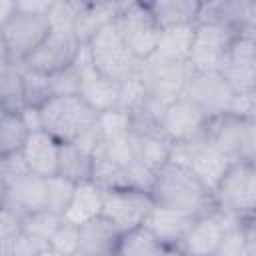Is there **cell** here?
<instances>
[{
    "instance_id": "ac0fdd59",
    "label": "cell",
    "mask_w": 256,
    "mask_h": 256,
    "mask_svg": "<svg viewBox=\"0 0 256 256\" xmlns=\"http://www.w3.org/2000/svg\"><path fill=\"white\" fill-rule=\"evenodd\" d=\"M196 216L178 212V210H170L164 206L154 204L144 220V228L162 244V246H172L178 248L186 230L190 228V224L194 222Z\"/></svg>"
},
{
    "instance_id": "ee69618b",
    "label": "cell",
    "mask_w": 256,
    "mask_h": 256,
    "mask_svg": "<svg viewBox=\"0 0 256 256\" xmlns=\"http://www.w3.org/2000/svg\"><path fill=\"white\" fill-rule=\"evenodd\" d=\"M4 114H6V112H4V110H2V108H0V120H2V118H4Z\"/></svg>"
},
{
    "instance_id": "d590c367",
    "label": "cell",
    "mask_w": 256,
    "mask_h": 256,
    "mask_svg": "<svg viewBox=\"0 0 256 256\" xmlns=\"http://www.w3.org/2000/svg\"><path fill=\"white\" fill-rule=\"evenodd\" d=\"M26 174H30V170L26 166L22 152H10V154L0 156V178L6 182V186L14 184L16 180L24 178Z\"/></svg>"
},
{
    "instance_id": "e575fe53",
    "label": "cell",
    "mask_w": 256,
    "mask_h": 256,
    "mask_svg": "<svg viewBox=\"0 0 256 256\" xmlns=\"http://www.w3.org/2000/svg\"><path fill=\"white\" fill-rule=\"evenodd\" d=\"M50 90H52V96H78L80 82H78L74 62L68 68L50 74Z\"/></svg>"
},
{
    "instance_id": "2e32d148",
    "label": "cell",
    "mask_w": 256,
    "mask_h": 256,
    "mask_svg": "<svg viewBox=\"0 0 256 256\" xmlns=\"http://www.w3.org/2000/svg\"><path fill=\"white\" fill-rule=\"evenodd\" d=\"M46 206H48L46 178L30 172L24 178H20L8 186L2 208H6L10 214H14L18 220H22L24 216H28L32 212L46 210Z\"/></svg>"
},
{
    "instance_id": "836d02e7",
    "label": "cell",
    "mask_w": 256,
    "mask_h": 256,
    "mask_svg": "<svg viewBox=\"0 0 256 256\" xmlns=\"http://www.w3.org/2000/svg\"><path fill=\"white\" fill-rule=\"evenodd\" d=\"M48 246L62 256H76V252H78V226L62 220L58 230L48 240Z\"/></svg>"
},
{
    "instance_id": "83f0119b",
    "label": "cell",
    "mask_w": 256,
    "mask_h": 256,
    "mask_svg": "<svg viewBox=\"0 0 256 256\" xmlns=\"http://www.w3.org/2000/svg\"><path fill=\"white\" fill-rule=\"evenodd\" d=\"M162 248L164 246L144 226H140L120 236L114 256H160Z\"/></svg>"
},
{
    "instance_id": "60d3db41",
    "label": "cell",
    "mask_w": 256,
    "mask_h": 256,
    "mask_svg": "<svg viewBox=\"0 0 256 256\" xmlns=\"http://www.w3.org/2000/svg\"><path fill=\"white\" fill-rule=\"evenodd\" d=\"M0 60H2V62H8V60H6V46H4V36H2V26H0Z\"/></svg>"
},
{
    "instance_id": "9c48e42d",
    "label": "cell",
    "mask_w": 256,
    "mask_h": 256,
    "mask_svg": "<svg viewBox=\"0 0 256 256\" xmlns=\"http://www.w3.org/2000/svg\"><path fill=\"white\" fill-rule=\"evenodd\" d=\"M240 30L224 22L194 24V38L188 54V66L192 72H218L222 60Z\"/></svg>"
},
{
    "instance_id": "4fadbf2b",
    "label": "cell",
    "mask_w": 256,
    "mask_h": 256,
    "mask_svg": "<svg viewBox=\"0 0 256 256\" xmlns=\"http://www.w3.org/2000/svg\"><path fill=\"white\" fill-rule=\"evenodd\" d=\"M218 72L234 90V94L254 92V80H256L254 30H244L232 40Z\"/></svg>"
},
{
    "instance_id": "5b68a950",
    "label": "cell",
    "mask_w": 256,
    "mask_h": 256,
    "mask_svg": "<svg viewBox=\"0 0 256 256\" xmlns=\"http://www.w3.org/2000/svg\"><path fill=\"white\" fill-rule=\"evenodd\" d=\"M48 32H50V22L46 14L24 12L14 4V12L2 24L8 64L22 66L46 40Z\"/></svg>"
},
{
    "instance_id": "f35d334b",
    "label": "cell",
    "mask_w": 256,
    "mask_h": 256,
    "mask_svg": "<svg viewBox=\"0 0 256 256\" xmlns=\"http://www.w3.org/2000/svg\"><path fill=\"white\" fill-rule=\"evenodd\" d=\"M228 114L238 116V118H250V120H254V92L234 94Z\"/></svg>"
},
{
    "instance_id": "ba28073f",
    "label": "cell",
    "mask_w": 256,
    "mask_h": 256,
    "mask_svg": "<svg viewBox=\"0 0 256 256\" xmlns=\"http://www.w3.org/2000/svg\"><path fill=\"white\" fill-rule=\"evenodd\" d=\"M114 24L118 26L130 52L142 62L150 58L158 46L162 28L156 24L148 4L144 2H124Z\"/></svg>"
},
{
    "instance_id": "484cf974",
    "label": "cell",
    "mask_w": 256,
    "mask_h": 256,
    "mask_svg": "<svg viewBox=\"0 0 256 256\" xmlns=\"http://www.w3.org/2000/svg\"><path fill=\"white\" fill-rule=\"evenodd\" d=\"M0 108L6 114H22L26 110L20 66L6 64L0 70Z\"/></svg>"
},
{
    "instance_id": "4dcf8cb0",
    "label": "cell",
    "mask_w": 256,
    "mask_h": 256,
    "mask_svg": "<svg viewBox=\"0 0 256 256\" xmlns=\"http://www.w3.org/2000/svg\"><path fill=\"white\" fill-rule=\"evenodd\" d=\"M60 224H62V216H58L50 210H38V212H32L20 220V232L48 242Z\"/></svg>"
},
{
    "instance_id": "ab89813d",
    "label": "cell",
    "mask_w": 256,
    "mask_h": 256,
    "mask_svg": "<svg viewBox=\"0 0 256 256\" xmlns=\"http://www.w3.org/2000/svg\"><path fill=\"white\" fill-rule=\"evenodd\" d=\"M160 256H186L180 248H172V246H164L162 248V252H160Z\"/></svg>"
},
{
    "instance_id": "7bdbcfd3",
    "label": "cell",
    "mask_w": 256,
    "mask_h": 256,
    "mask_svg": "<svg viewBox=\"0 0 256 256\" xmlns=\"http://www.w3.org/2000/svg\"><path fill=\"white\" fill-rule=\"evenodd\" d=\"M6 64H8V62H2V60H0V70H2V68H4Z\"/></svg>"
},
{
    "instance_id": "f1b7e54d",
    "label": "cell",
    "mask_w": 256,
    "mask_h": 256,
    "mask_svg": "<svg viewBox=\"0 0 256 256\" xmlns=\"http://www.w3.org/2000/svg\"><path fill=\"white\" fill-rule=\"evenodd\" d=\"M20 72H22L26 108H40L44 102H48L52 98L50 76L48 74H42L38 70H30L26 66H20Z\"/></svg>"
},
{
    "instance_id": "8d00e7d4",
    "label": "cell",
    "mask_w": 256,
    "mask_h": 256,
    "mask_svg": "<svg viewBox=\"0 0 256 256\" xmlns=\"http://www.w3.org/2000/svg\"><path fill=\"white\" fill-rule=\"evenodd\" d=\"M46 248H48V242H44L36 236L18 232L10 242L8 256H40Z\"/></svg>"
},
{
    "instance_id": "9a60e30c",
    "label": "cell",
    "mask_w": 256,
    "mask_h": 256,
    "mask_svg": "<svg viewBox=\"0 0 256 256\" xmlns=\"http://www.w3.org/2000/svg\"><path fill=\"white\" fill-rule=\"evenodd\" d=\"M206 122L208 118L182 96L166 104L158 116V128L172 144L204 136Z\"/></svg>"
},
{
    "instance_id": "d4e9b609",
    "label": "cell",
    "mask_w": 256,
    "mask_h": 256,
    "mask_svg": "<svg viewBox=\"0 0 256 256\" xmlns=\"http://www.w3.org/2000/svg\"><path fill=\"white\" fill-rule=\"evenodd\" d=\"M156 24L160 28L170 26H184V24H196L200 2L192 0H160L148 4Z\"/></svg>"
},
{
    "instance_id": "1f68e13d",
    "label": "cell",
    "mask_w": 256,
    "mask_h": 256,
    "mask_svg": "<svg viewBox=\"0 0 256 256\" xmlns=\"http://www.w3.org/2000/svg\"><path fill=\"white\" fill-rule=\"evenodd\" d=\"M46 184H48V206H46V210H50L58 216H64L76 184L58 176V174L46 178Z\"/></svg>"
},
{
    "instance_id": "d6a6232c",
    "label": "cell",
    "mask_w": 256,
    "mask_h": 256,
    "mask_svg": "<svg viewBox=\"0 0 256 256\" xmlns=\"http://www.w3.org/2000/svg\"><path fill=\"white\" fill-rule=\"evenodd\" d=\"M146 98H148V96H146V90H144V86H142L138 74H134V76H130L128 80H124V82L120 84L116 108L126 110L128 114H132V112H136V110H140V108L144 106Z\"/></svg>"
},
{
    "instance_id": "6da1fadb",
    "label": "cell",
    "mask_w": 256,
    "mask_h": 256,
    "mask_svg": "<svg viewBox=\"0 0 256 256\" xmlns=\"http://www.w3.org/2000/svg\"><path fill=\"white\" fill-rule=\"evenodd\" d=\"M40 124L60 144L72 142L94 154L98 148V112L80 96H52L38 108Z\"/></svg>"
},
{
    "instance_id": "5bb4252c",
    "label": "cell",
    "mask_w": 256,
    "mask_h": 256,
    "mask_svg": "<svg viewBox=\"0 0 256 256\" xmlns=\"http://www.w3.org/2000/svg\"><path fill=\"white\" fill-rule=\"evenodd\" d=\"M74 68H76L78 82H80L78 96H80L90 108H94L98 114L116 108L120 84L114 82V80H110V78H106V76H102V74L94 68L86 44L80 46V50H78V54H76V60H74Z\"/></svg>"
},
{
    "instance_id": "d6986e66",
    "label": "cell",
    "mask_w": 256,
    "mask_h": 256,
    "mask_svg": "<svg viewBox=\"0 0 256 256\" xmlns=\"http://www.w3.org/2000/svg\"><path fill=\"white\" fill-rule=\"evenodd\" d=\"M120 232L102 216H96L78 226V252L76 256H114Z\"/></svg>"
},
{
    "instance_id": "74e56055",
    "label": "cell",
    "mask_w": 256,
    "mask_h": 256,
    "mask_svg": "<svg viewBox=\"0 0 256 256\" xmlns=\"http://www.w3.org/2000/svg\"><path fill=\"white\" fill-rule=\"evenodd\" d=\"M20 232V220L6 208H0V248H8L12 238Z\"/></svg>"
},
{
    "instance_id": "52a82bcc",
    "label": "cell",
    "mask_w": 256,
    "mask_h": 256,
    "mask_svg": "<svg viewBox=\"0 0 256 256\" xmlns=\"http://www.w3.org/2000/svg\"><path fill=\"white\" fill-rule=\"evenodd\" d=\"M204 138L226 154L232 162L246 160L254 162V120L238 118L232 114H222L208 118L204 128Z\"/></svg>"
},
{
    "instance_id": "603a6c76",
    "label": "cell",
    "mask_w": 256,
    "mask_h": 256,
    "mask_svg": "<svg viewBox=\"0 0 256 256\" xmlns=\"http://www.w3.org/2000/svg\"><path fill=\"white\" fill-rule=\"evenodd\" d=\"M192 38H194V24L162 28L158 46H156L152 56L168 60V62L188 64V54H190Z\"/></svg>"
},
{
    "instance_id": "e0dca14e",
    "label": "cell",
    "mask_w": 256,
    "mask_h": 256,
    "mask_svg": "<svg viewBox=\"0 0 256 256\" xmlns=\"http://www.w3.org/2000/svg\"><path fill=\"white\" fill-rule=\"evenodd\" d=\"M230 164H232V160L226 154H222L204 136H200L194 142L192 156H190V162H188V170L212 194L216 190L218 182L222 180V176L226 174V170L230 168Z\"/></svg>"
},
{
    "instance_id": "4316f807",
    "label": "cell",
    "mask_w": 256,
    "mask_h": 256,
    "mask_svg": "<svg viewBox=\"0 0 256 256\" xmlns=\"http://www.w3.org/2000/svg\"><path fill=\"white\" fill-rule=\"evenodd\" d=\"M132 132V118L126 110L112 108L98 114V144H118L126 142Z\"/></svg>"
},
{
    "instance_id": "30bf717a",
    "label": "cell",
    "mask_w": 256,
    "mask_h": 256,
    "mask_svg": "<svg viewBox=\"0 0 256 256\" xmlns=\"http://www.w3.org/2000/svg\"><path fill=\"white\" fill-rule=\"evenodd\" d=\"M152 206L154 200L150 192L138 188H110L102 190L100 216L106 218L120 234H126L144 224Z\"/></svg>"
},
{
    "instance_id": "44dd1931",
    "label": "cell",
    "mask_w": 256,
    "mask_h": 256,
    "mask_svg": "<svg viewBox=\"0 0 256 256\" xmlns=\"http://www.w3.org/2000/svg\"><path fill=\"white\" fill-rule=\"evenodd\" d=\"M122 4H118V2H80L76 16H74V24H72L74 36L80 42V46L88 44L90 38L100 28L114 22Z\"/></svg>"
},
{
    "instance_id": "7402d4cb",
    "label": "cell",
    "mask_w": 256,
    "mask_h": 256,
    "mask_svg": "<svg viewBox=\"0 0 256 256\" xmlns=\"http://www.w3.org/2000/svg\"><path fill=\"white\" fill-rule=\"evenodd\" d=\"M100 212H102V188L96 182L88 180L74 186L72 198L68 202L62 220L74 226H82L84 222L100 216Z\"/></svg>"
},
{
    "instance_id": "8992f818",
    "label": "cell",
    "mask_w": 256,
    "mask_h": 256,
    "mask_svg": "<svg viewBox=\"0 0 256 256\" xmlns=\"http://www.w3.org/2000/svg\"><path fill=\"white\" fill-rule=\"evenodd\" d=\"M136 74L146 90L148 100L154 102L156 106L164 108L172 100L180 98V94L184 92V88L194 72L188 64L168 62V60L150 56L140 62Z\"/></svg>"
},
{
    "instance_id": "f546056e",
    "label": "cell",
    "mask_w": 256,
    "mask_h": 256,
    "mask_svg": "<svg viewBox=\"0 0 256 256\" xmlns=\"http://www.w3.org/2000/svg\"><path fill=\"white\" fill-rule=\"evenodd\" d=\"M28 134L30 132L20 114H4V118L0 120V156L20 152Z\"/></svg>"
},
{
    "instance_id": "7c38bea8",
    "label": "cell",
    "mask_w": 256,
    "mask_h": 256,
    "mask_svg": "<svg viewBox=\"0 0 256 256\" xmlns=\"http://www.w3.org/2000/svg\"><path fill=\"white\" fill-rule=\"evenodd\" d=\"M180 96L192 102L206 118H214L228 114L234 90L220 72H194Z\"/></svg>"
},
{
    "instance_id": "b9f144b4",
    "label": "cell",
    "mask_w": 256,
    "mask_h": 256,
    "mask_svg": "<svg viewBox=\"0 0 256 256\" xmlns=\"http://www.w3.org/2000/svg\"><path fill=\"white\" fill-rule=\"evenodd\" d=\"M6 190H8V186H6V182L0 178V208L4 206V198H6Z\"/></svg>"
},
{
    "instance_id": "7a4b0ae2",
    "label": "cell",
    "mask_w": 256,
    "mask_h": 256,
    "mask_svg": "<svg viewBox=\"0 0 256 256\" xmlns=\"http://www.w3.org/2000/svg\"><path fill=\"white\" fill-rule=\"evenodd\" d=\"M150 196L154 204L190 216H200L214 208L212 194L200 184V180L188 168L172 162H166L154 172Z\"/></svg>"
},
{
    "instance_id": "ffe728a7",
    "label": "cell",
    "mask_w": 256,
    "mask_h": 256,
    "mask_svg": "<svg viewBox=\"0 0 256 256\" xmlns=\"http://www.w3.org/2000/svg\"><path fill=\"white\" fill-rule=\"evenodd\" d=\"M58 150H60L58 140H54L44 130H36L28 134L20 152L32 174L50 178L58 174Z\"/></svg>"
},
{
    "instance_id": "cb8c5ba5",
    "label": "cell",
    "mask_w": 256,
    "mask_h": 256,
    "mask_svg": "<svg viewBox=\"0 0 256 256\" xmlns=\"http://www.w3.org/2000/svg\"><path fill=\"white\" fill-rule=\"evenodd\" d=\"M92 166H94V158L88 150H84L78 144L66 142L60 144L58 150V176L80 184V182H88L92 180Z\"/></svg>"
},
{
    "instance_id": "8fae6325",
    "label": "cell",
    "mask_w": 256,
    "mask_h": 256,
    "mask_svg": "<svg viewBox=\"0 0 256 256\" xmlns=\"http://www.w3.org/2000/svg\"><path fill=\"white\" fill-rule=\"evenodd\" d=\"M238 222H242V220H238L232 214H226L214 206L206 214H200L194 218V222L186 230L178 248L186 256H214L226 230L236 226Z\"/></svg>"
},
{
    "instance_id": "277c9868",
    "label": "cell",
    "mask_w": 256,
    "mask_h": 256,
    "mask_svg": "<svg viewBox=\"0 0 256 256\" xmlns=\"http://www.w3.org/2000/svg\"><path fill=\"white\" fill-rule=\"evenodd\" d=\"M214 206L238 220L254 218L256 208V168L254 162H232L216 190L212 192Z\"/></svg>"
},
{
    "instance_id": "3957f363",
    "label": "cell",
    "mask_w": 256,
    "mask_h": 256,
    "mask_svg": "<svg viewBox=\"0 0 256 256\" xmlns=\"http://www.w3.org/2000/svg\"><path fill=\"white\" fill-rule=\"evenodd\" d=\"M86 46H88V54H90L94 68L102 76L114 82L122 84L124 80H128L130 76L138 72L140 60L130 52V48L126 46L114 22L100 28Z\"/></svg>"
}]
</instances>
